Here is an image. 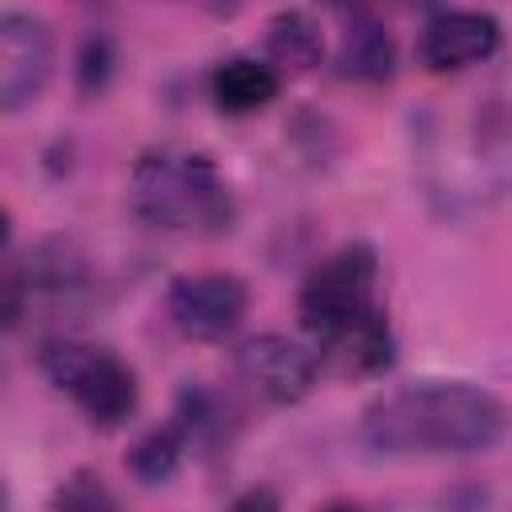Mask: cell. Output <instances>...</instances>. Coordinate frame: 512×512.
Returning <instances> with one entry per match:
<instances>
[{
    "instance_id": "obj_1",
    "label": "cell",
    "mask_w": 512,
    "mask_h": 512,
    "mask_svg": "<svg viewBox=\"0 0 512 512\" xmlns=\"http://www.w3.org/2000/svg\"><path fill=\"white\" fill-rule=\"evenodd\" d=\"M412 156L444 212L512 196V64L412 116Z\"/></svg>"
},
{
    "instance_id": "obj_2",
    "label": "cell",
    "mask_w": 512,
    "mask_h": 512,
    "mask_svg": "<svg viewBox=\"0 0 512 512\" xmlns=\"http://www.w3.org/2000/svg\"><path fill=\"white\" fill-rule=\"evenodd\" d=\"M508 408L472 380H412L376 396L356 424V440L376 460L476 456L504 440Z\"/></svg>"
},
{
    "instance_id": "obj_3",
    "label": "cell",
    "mask_w": 512,
    "mask_h": 512,
    "mask_svg": "<svg viewBox=\"0 0 512 512\" xmlns=\"http://www.w3.org/2000/svg\"><path fill=\"white\" fill-rule=\"evenodd\" d=\"M128 208L136 220L176 236L216 240L236 228V192L208 152L160 144L136 156L128 172Z\"/></svg>"
},
{
    "instance_id": "obj_4",
    "label": "cell",
    "mask_w": 512,
    "mask_h": 512,
    "mask_svg": "<svg viewBox=\"0 0 512 512\" xmlns=\"http://www.w3.org/2000/svg\"><path fill=\"white\" fill-rule=\"evenodd\" d=\"M36 368L100 432L124 428L140 408L136 368L108 344H92V340L56 332L36 344Z\"/></svg>"
},
{
    "instance_id": "obj_5",
    "label": "cell",
    "mask_w": 512,
    "mask_h": 512,
    "mask_svg": "<svg viewBox=\"0 0 512 512\" xmlns=\"http://www.w3.org/2000/svg\"><path fill=\"white\" fill-rule=\"evenodd\" d=\"M380 256L368 240H348L332 248L296 292V320L312 344L352 328L356 320L380 312Z\"/></svg>"
},
{
    "instance_id": "obj_6",
    "label": "cell",
    "mask_w": 512,
    "mask_h": 512,
    "mask_svg": "<svg viewBox=\"0 0 512 512\" xmlns=\"http://www.w3.org/2000/svg\"><path fill=\"white\" fill-rule=\"evenodd\" d=\"M96 292V276L88 256L68 236H40L24 248V256L8 252L4 268V324L16 328L32 312L76 316L88 308Z\"/></svg>"
},
{
    "instance_id": "obj_7",
    "label": "cell",
    "mask_w": 512,
    "mask_h": 512,
    "mask_svg": "<svg viewBox=\"0 0 512 512\" xmlns=\"http://www.w3.org/2000/svg\"><path fill=\"white\" fill-rule=\"evenodd\" d=\"M168 320L196 344H224L248 316V284L232 272H180L164 292Z\"/></svg>"
},
{
    "instance_id": "obj_8",
    "label": "cell",
    "mask_w": 512,
    "mask_h": 512,
    "mask_svg": "<svg viewBox=\"0 0 512 512\" xmlns=\"http://www.w3.org/2000/svg\"><path fill=\"white\" fill-rule=\"evenodd\" d=\"M236 376L260 400L276 408H292L316 388L324 372H320L316 348H304L280 332H260L236 348Z\"/></svg>"
},
{
    "instance_id": "obj_9",
    "label": "cell",
    "mask_w": 512,
    "mask_h": 512,
    "mask_svg": "<svg viewBox=\"0 0 512 512\" xmlns=\"http://www.w3.org/2000/svg\"><path fill=\"white\" fill-rule=\"evenodd\" d=\"M500 20L480 8H440L416 36V60L432 76H456L500 52Z\"/></svg>"
},
{
    "instance_id": "obj_10",
    "label": "cell",
    "mask_w": 512,
    "mask_h": 512,
    "mask_svg": "<svg viewBox=\"0 0 512 512\" xmlns=\"http://www.w3.org/2000/svg\"><path fill=\"white\" fill-rule=\"evenodd\" d=\"M56 40L52 28L32 12H4L0 20V108L12 116L40 100L52 80Z\"/></svg>"
},
{
    "instance_id": "obj_11",
    "label": "cell",
    "mask_w": 512,
    "mask_h": 512,
    "mask_svg": "<svg viewBox=\"0 0 512 512\" xmlns=\"http://www.w3.org/2000/svg\"><path fill=\"white\" fill-rule=\"evenodd\" d=\"M312 348H316L320 372L340 376V380H372L396 364V332H392V320L384 308Z\"/></svg>"
},
{
    "instance_id": "obj_12",
    "label": "cell",
    "mask_w": 512,
    "mask_h": 512,
    "mask_svg": "<svg viewBox=\"0 0 512 512\" xmlns=\"http://www.w3.org/2000/svg\"><path fill=\"white\" fill-rule=\"evenodd\" d=\"M280 84L284 76L264 56H232L212 68L208 96H212V108L224 116H252L280 96Z\"/></svg>"
},
{
    "instance_id": "obj_13",
    "label": "cell",
    "mask_w": 512,
    "mask_h": 512,
    "mask_svg": "<svg viewBox=\"0 0 512 512\" xmlns=\"http://www.w3.org/2000/svg\"><path fill=\"white\" fill-rule=\"evenodd\" d=\"M336 72L360 84H384L396 76V40L368 8H352L336 52Z\"/></svg>"
},
{
    "instance_id": "obj_14",
    "label": "cell",
    "mask_w": 512,
    "mask_h": 512,
    "mask_svg": "<svg viewBox=\"0 0 512 512\" xmlns=\"http://www.w3.org/2000/svg\"><path fill=\"white\" fill-rule=\"evenodd\" d=\"M264 60L280 72V76H300L324 64V32L320 24L300 12V8H284L268 20L264 28Z\"/></svg>"
},
{
    "instance_id": "obj_15",
    "label": "cell",
    "mask_w": 512,
    "mask_h": 512,
    "mask_svg": "<svg viewBox=\"0 0 512 512\" xmlns=\"http://www.w3.org/2000/svg\"><path fill=\"white\" fill-rule=\"evenodd\" d=\"M188 452H192V440H188L184 424L172 416V420H164V424L148 428V432L128 448L124 468L132 472V480H136V484L156 488V484H168V480L184 468Z\"/></svg>"
},
{
    "instance_id": "obj_16",
    "label": "cell",
    "mask_w": 512,
    "mask_h": 512,
    "mask_svg": "<svg viewBox=\"0 0 512 512\" xmlns=\"http://www.w3.org/2000/svg\"><path fill=\"white\" fill-rule=\"evenodd\" d=\"M112 68H116V48H112V40H108L104 32H92V36L80 44V52H76V84H80V92H88V96L104 92V84L112 80Z\"/></svg>"
},
{
    "instance_id": "obj_17",
    "label": "cell",
    "mask_w": 512,
    "mask_h": 512,
    "mask_svg": "<svg viewBox=\"0 0 512 512\" xmlns=\"http://www.w3.org/2000/svg\"><path fill=\"white\" fill-rule=\"evenodd\" d=\"M52 508H80V512H96V508H116V496L108 492V484L96 472H72L68 480H60Z\"/></svg>"
},
{
    "instance_id": "obj_18",
    "label": "cell",
    "mask_w": 512,
    "mask_h": 512,
    "mask_svg": "<svg viewBox=\"0 0 512 512\" xmlns=\"http://www.w3.org/2000/svg\"><path fill=\"white\" fill-rule=\"evenodd\" d=\"M276 504H280V500H276L272 492H256V488L232 500V508H276Z\"/></svg>"
},
{
    "instance_id": "obj_19",
    "label": "cell",
    "mask_w": 512,
    "mask_h": 512,
    "mask_svg": "<svg viewBox=\"0 0 512 512\" xmlns=\"http://www.w3.org/2000/svg\"><path fill=\"white\" fill-rule=\"evenodd\" d=\"M200 4H204V8H208L216 20H232V16H236V12H240L248 0H200Z\"/></svg>"
},
{
    "instance_id": "obj_20",
    "label": "cell",
    "mask_w": 512,
    "mask_h": 512,
    "mask_svg": "<svg viewBox=\"0 0 512 512\" xmlns=\"http://www.w3.org/2000/svg\"><path fill=\"white\" fill-rule=\"evenodd\" d=\"M404 4H412V8H436V12H440L448 0H404Z\"/></svg>"
}]
</instances>
